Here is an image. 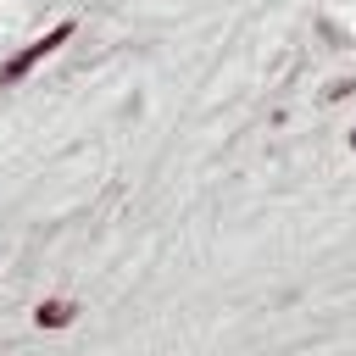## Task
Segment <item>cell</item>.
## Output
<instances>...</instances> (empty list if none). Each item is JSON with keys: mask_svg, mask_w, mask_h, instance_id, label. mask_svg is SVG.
I'll return each mask as SVG.
<instances>
[{"mask_svg": "<svg viewBox=\"0 0 356 356\" xmlns=\"http://www.w3.org/2000/svg\"><path fill=\"white\" fill-rule=\"evenodd\" d=\"M72 317H78V306H72V300H44V306L33 312V323H39V328H67Z\"/></svg>", "mask_w": 356, "mask_h": 356, "instance_id": "obj_2", "label": "cell"}, {"mask_svg": "<svg viewBox=\"0 0 356 356\" xmlns=\"http://www.w3.org/2000/svg\"><path fill=\"white\" fill-rule=\"evenodd\" d=\"M350 145H356V134H350Z\"/></svg>", "mask_w": 356, "mask_h": 356, "instance_id": "obj_3", "label": "cell"}, {"mask_svg": "<svg viewBox=\"0 0 356 356\" xmlns=\"http://www.w3.org/2000/svg\"><path fill=\"white\" fill-rule=\"evenodd\" d=\"M67 39H72V22H56V28H50L44 39H33V44L22 50V56H11L0 78H6V83H17V78H28V72H33V67H39V61H44V56H50L56 44H67Z\"/></svg>", "mask_w": 356, "mask_h": 356, "instance_id": "obj_1", "label": "cell"}]
</instances>
